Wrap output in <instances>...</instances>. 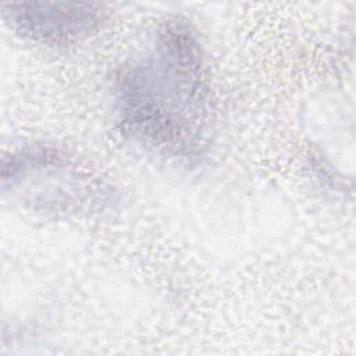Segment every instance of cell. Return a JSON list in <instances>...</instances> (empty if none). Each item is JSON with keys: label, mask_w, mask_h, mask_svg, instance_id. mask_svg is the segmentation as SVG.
<instances>
[{"label": "cell", "mask_w": 356, "mask_h": 356, "mask_svg": "<svg viewBox=\"0 0 356 356\" xmlns=\"http://www.w3.org/2000/svg\"><path fill=\"white\" fill-rule=\"evenodd\" d=\"M124 128L154 146L189 152L204 111V75L199 43L191 28L170 21L140 60L124 67L117 82Z\"/></svg>", "instance_id": "cell-1"}, {"label": "cell", "mask_w": 356, "mask_h": 356, "mask_svg": "<svg viewBox=\"0 0 356 356\" xmlns=\"http://www.w3.org/2000/svg\"><path fill=\"white\" fill-rule=\"evenodd\" d=\"M3 10L15 31L44 43L78 40L102 19L100 8L89 3H10Z\"/></svg>", "instance_id": "cell-2"}]
</instances>
